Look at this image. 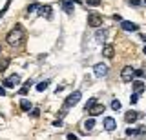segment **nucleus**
Wrapping results in <instances>:
<instances>
[{
  "mask_svg": "<svg viewBox=\"0 0 146 140\" xmlns=\"http://www.w3.org/2000/svg\"><path fill=\"white\" fill-rule=\"evenodd\" d=\"M6 40H7L9 46H18V44L24 40V29H22V26H20V24H17L15 28H13V29L7 33Z\"/></svg>",
  "mask_w": 146,
  "mask_h": 140,
  "instance_id": "f257e3e1",
  "label": "nucleus"
},
{
  "mask_svg": "<svg viewBox=\"0 0 146 140\" xmlns=\"http://www.w3.org/2000/svg\"><path fill=\"white\" fill-rule=\"evenodd\" d=\"M79 102H80V91H75V93H71L70 97L66 98V102H64V109H68V107H73V106H77Z\"/></svg>",
  "mask_w": 146,
  "mask_h": 140,
  "instance_id": "f03ea898",
  "label": "nucleus"
},
{
  "mask_svg": "<svg viewBox=\"0 0 146 140\" xmlns=\"http://www.w3.org/2000/svg\"><path fill=\"white\" fill-rule=\"evenodd\" d=\"M121 78L124 80V82H131V80L135 78V69H133V67H130V66L122 67V71H121Z\"/></svg>",
  "mask_w": 146,
  "mask_h": 140,
  "instance_id": "7ed1b4c3",
  "label": "nucleus"
},
{
  "mask_svg": "<svg viewBox=\"0 0 146 140\" xmlns=\"http://www.w3.org/2000/svg\"><path fill=\"white\" fill-rule=\"evenodd\" d=\"M88 26H91V28H100L102 26V16L97 15V13L88 15Z\"/></svg>",
  "mask_w": 146,
  "mask_h": 140,
  "instance_id": "20e7f679",
  "label": "nucleus"
},
{
  "mask_svg": "<svg viewBox=\"0 0 146 140\" xmlns=\"http://www.w3.org/2000/svg\"><path fill=\"white\" fill-rule=\"evenodd\" d=\"M93 73H95V76H97V78H102V76L108 75V66H104V64H95Z\"/></svg>",
  "mask_w": 146,
  "mask_h": 140,
  "instance_id": "39448f33",
  "label": "nucleus"
},
{
  "mask_svg": "<svg viewBox=\"0 0 146 140\" xmlns=\"http://www.w3.org/2000/svg\"><path fill=\"white\" fill-rule=\"evenodd\" d=\"M104 111H106L104 104H95V106H91L90 109H88V113H90L91 116H99V115H102Z\"/></svg>",
  "mask_w": 146,
  "mask_h": 140,
  "instance_id": "423d86ee",
  "label": "nucleus"
},
{
  "mask_svg": "<svg viewBox=\"0 0 146 140\" xmlns=\"http://www.w3.org/2000/svg\"><path fill=\"white\" fill-rule=\"evenodd\" d=\"M18 82H20V76H18V75H11V76H7V78L4 80V85H6V87H15Z\"/></svg>",
  "mask_w": 146,
  "mask_h": 140,
  "instance_id": "0eeeda50",
  "label": "nucleus"
},
{
  "mask_svg": "<svg viewBox=\"0 0 146 140\" xmlns=\"http://www.w3.org/2000/svg\"><path fill=\"white\" fill-rule=\"evenodd\" d=\"M121 28L124 31H139V26L135 22H130V20H122L121 22Z\"/></svg>",
  "mask_w": 146,
  "mask_h": 140,
  "instance_id": "6e6552de",
  "label": "nucleus"
},
{
  "mask_svg": "<svg viewBox=\"0 0 146 140\" xmlns=\"http://www.w3.org/2000/svg\"><path fill=\"white\" fill-rule=\"evenodd\" d=\"M115 128H117L115 118H111V116H106V118H104V129H106V131H113Z\"/></svg>",
  "mask_w": 146,
  "mask_h": 140,
  "instance_id": "1a4fd4ad",
  "label": "nucleus"
},
{
  "mask_svg": "<svg viewBox=\"0 0 146 140\" xmlns=\"http://www.w3.org/2000/svg\"><path fill=\"white\" fill-rule=\"evenodd\" d=\"M60 6H62V9L66 13H71L73 9H75V0H62Z\"/></svg>",
  "mask_w": 146,
  "mask_h": 140,
  "instance_id": "9d476101",
  "label": "nucleus"
},
{
  "mask_svg": "<svg viewBox=\"0 0 146 140\" xmlns=\"http://www.w3.org/2000/svg\"><path fill=\"white\" fill-rule=\"evenodd\" d=\"M144 89H146V84L143 82V80H135V82H133V93L135 95H141Z\"/></svg>",
  "mask_w": 146,
  "mask_h": 140,
  "instance_id": "9b49d317",
  "label": "nucleus"
},
{
  "mask_svg": "<svg viewBox=\"0 0 146 140\" xmlns=\"http://www.w3.org/2000/svg\"><path fill=\"white\" fill-rule=\"evenodd\" d=\"M137 118H139V113H137V111H128L126 115H124V120L128 122V124H131V122H135Z\"/></svg>",
  "mask_w": 146,
  "mask_h": 140,
  "instance_id": "f8f14e48",
  "label": "nucleus"
},
{
  "mask_svg": "<svg viewBox=\"0 0 146 140\" xmlns=\"http://www.w3.org/2000/svg\"><path fill=\"white\" fill-rule=\"evenodd\" d=\"M102 55L106 57V58H113V55H115V47L113 46H104V49H102Z\"/></svg>",
  "mask_w": 146,
  "mask_h": 140,
  "instance_id": "ddd939ff",
  "label": "nucleus"
},
{
  "mask_svg": "<svg viewBox=\"0 0 146 140\" xmlns=\"http://www.w3.org/2000/svg\"><path fill=\"white\" fill-rule=\"evenodd\" d=\"M40 16H46V18H51V6H40Z\"/></svg>",
  "mask_w": 146,
  "mask_h": 140,
  "instance_id": "4468645a",
  "label": "nucleus"
},
{
  "mask_svg": "<svg viewBox=\"0 0 146 140\" xmlns=\"http://www.w3.org/2000/svg\"><path fill=\"white\" fill-rule=\"evenodd\" d=\"M106 37H108V33L106 31H100V29H97V33H95V38H97V42H104L106 40Z\"/></svg>",
  "mask_w": 146,
  "mask_h": 140,
  "instance_id": "2eb2a0df",
  "label": "nucleus"
},
{
  "mask_svg": "<svg viewBox=\"0 0 146 140\" xmlns=\"http://www.w3.org/2000/svg\"><path fill=\"white\" fill-rule=\"evenodd\" d=\"M7 66H9V58H2L0 60V73H4L7 69Z\"/></svg>",
  "mask_w": 146,
  "mask_h": 140,
  "instance_id": "dca6fc26",
  "label": "nucleus"
},
{
  "mask_svg": "<svg viewBox=\"0 0 146 140\" xmlns=\"http://www.w3.org/2000/svg\"><path fill=\"white\" fill-rule=\"evenodd\" d=\"M48 85H49V80H44V82L36 84V91H46V89H48Z\"/></svg>",
  "mask_w": 146,
  "mask_h": 140,
  "instance_id": "f3484780",
  "label": "nucleus"
},
{
  "mask_svg": "<svg viewBox=\"0 0 146 140\" xmlns=\"http://www.w3.org/2000/svg\"><path fill=\"white\" fill-rule=\"evenodd\" d=\"M84 128H86V129H88V131L95 128V120H93V116H91V118H88V120H86V122H84Z\"/></svg>",
  "mask_w": 146,
  "mask_h": 140,
  "instance_id": "a211bd4d",
  "label": "nucleus"
},
{
  "mask_svg": "<svg viewBox=\"0 0 146 140\" xmlns=\"http://www.w3.org/2000/svg\"><path fill=\"white\" fill-rule=\"evenodd\" d=\"M20 107H22L24 111H29V109H31V102H29V100H26V98H24V100L20 102Z\"/></svg>",
  "mask_w": 146,
  "mask_h": 140,
  "instance_id": "6ab92c4d",
  "label": "nucleus"
},
{
  "mask_svg": "<svg viewBox=\"0 0 146 140\" xmlns=\"http://www.w3.org/2000/svg\"><path fill=\"white\" fill-rule=\"evenodd\" d=\"M135 76H137V78H143V76H146V69H135Z\"/></svg>",
  "mask_w": 146,
  "mask_h": 140,
  "instance_id": "aec40b11",
  "label": "nucleus"
},
{
  "mask_svg": "<svg viewBox=\"0 0 146 140\" xmlns=\"http://www.w3.org/2000/svg\"><path fill=\"white\" fill-rule=\"evenodd\" d=\"M111 109L113 111H119V109H121V102H119V100H113L111 102Z\"/></svg>",
  "mask_w": 146,
  "mask_h": 140,
  "instance_id": "412c9836",
  "label": "nucleus"
},
{
  "mask_svg": "<svg viewBox=\"0 0 146 140\" xmlns=\"http://www.w3.org/2000/svg\"><path fill=\"white\" fill-rule=\"evenodd\" d=\"M35 9H40V6H38V4H31V6L27 7V15H29V13H33Z\"/></svg>",
  "mask_w": 146,
  "mask_h": 140,
  "instance_id": "4be33fe9",
  "label": "nucleus"
},
{
  "mask_svg": "<svg viewBox=\"0 0 146 140\" xmlns=\"http://www.w3.org/2000/svg\"><path fill=\"white\" fill-rule=\"evenodd\" d=\"M88 6H100V0H86Z\"/></svg>",
  "mask_w": 146,
  "mask_h": 140,
  "instance_id": "5701e85b",
  "label": "nucleus"
},
{
  "mask_svg": "<svg viewBox=\"0 0 146 140\" xmlns=\"http://www.w3.org/2000/svg\"><path fill=\"white\" fill-rule=\"evenodd\" d=\"M95 104H97V100H95V98H91V100H88V104H86V111H88L91 106H95Z\"/></svg>",
  "mask_w": 146,
  "mask_h": 140,
  "instance_id": "b1692460",
  "label": "nucleus"
},
{
  "mask_svg": "<svg viewBox=\"0 0 146 140\" xmlns=\"http://www.w3.org/2000/svg\"><path fill=\"white\" fill-rule=\"evenodd\" d=\"M9 4H11V0H7V4H6V6H4V9H2V11H0V18H2V16H4V13H6V11H7V7H9Z\"/></svg>",
  "mask_w": 146,
  "mask_h": 140,
  "instance_id": "393cba45",
  "label": "nucleus"
},
{
  "mask_svg": "<svg viewBox=\"0 0 146 140\" xmlns=\"http://www.w3.org/2000/svg\"><path fill=\"white\" fill-rule=\"evenodd\" d=\"M137 100H139V95H131V98H130V104H137Z\"/></svg>",
  "mask_w": 146,
  "mask_h": 140,
  "instance_id": "a878e982",
  "label": "nucleus"
},
{
  "mask_svg": "<svg viewBox=\"0 0 146 140\" xmlns=\"http://www.w3.org/2000/svg\"><path fill=\"white\" fill-rule=\"evenodd\" d=\"M38 115H40V109H31V116L33 118H38Z\"/></svg>",
  "mask_w": 146,
  "mask_h": 140,
  "instance_id": "bb28decb",
  "label": "nucleus"
},
{
  "mask_svg": "<svg viewBox=\"0 0 146 140\" xmlns=\"http://www.w3.org/2000/svg\"><path fill=\"white\" fill-rule=\"evenodd\" d=\"M18 93H20L22 97H24V95H27V87H26V85H24V87H20V91H18Z\"/></svg>",
  "mask_w": 146,
  "mask_h": 140,
  "instance_id": "cd10ccee",
  "label": "nucleus"
},
{
  "mask_svg": "<svg viewBox=\"0 0 146 140\" xmlns=\"http://www.w3.org/2000/svg\"><path fill=\"white\" fill-rule=\"evenodd\" d=\"M131 6H141V0H130Z\"/></svg>",
  "mask_w": 146,
  "mask_h": 140,
  "instance_id": "c85d7f7f",
  "label": "nucleus"
},
{
  "mask_svg": "<svg viewBox=\"0 0 146 140\" xmlns=\"http://www.w3.org/2000/svg\"><path fill=\"white\" fill-rule=\"evenodd\" d=\"M135 133H137V131H135V129H131V128H130V129H126V135H135Z\"/></svg>",
  "mask_w": 146,
  "mask_h": 140,
  "instance_id": "c756f323",
  "label": "nucleus"
},
{
  "mask_svg": "<svg viewBox=\"0 0 146 140\" xmlns=\"http://www.w3.org/2000/svg\"><path fill=\"white\" fill-rule=\"evenodd\" d=\"M68 140H77V137L73 133H70V135H68Z\"/></svg>",
  "mask_w": 146,
  "mask_h": 140,
  "instance_id": "7c9ffc66",
  "label": "nucleus"
},
{
  "mask_svg": "<svg viewBox=\"0 0 146 140\" xmlns=\"http://www.w3.org/2000/svg\"><path fill=\"white\" fill-rule=\"evenodd\" d=\"M4 95H6V89H4L2 85H0V97H4Z\"/></svg>",
  "mask_w": 146,
  "mask_h": 140,
  "instance_id": "2f4dec72",
  "label": "nucleus"
},
{
  "mask_svg": "<svg viewBox=\"0 0 146 140\" xmlns=\"http://www.w3.org/2000/svg\"><path fill=\"white\" fill-rule=\"evenodd\" d=\"M139 133H141V135H144V133H146V128H141V129H139Z\"/></svg>",
  "mask_w": 146,
  "mask_h": 140,
  "instance_id": "473e14b6",
  "label": "nucleus"
},
{
  "mask_svg": "<svg viewBox=\"0 0 146 140\" xmlns=\"http://www.w3.org/2000/svg\"><path fill=\"white\" fill-rule=\"evenodd\" d=\"M143 40H144V42H146V35H143Z\"/></svg>",
  "mask_w": 146,
  "mask_h": 140,
  "instance_id": "72a5a7b5",
  "label": "nucleus"
},
{
  "mask_svg": "<svg viewBox=\"0 0 146 140\" xmlns=\"http://www.w3.org/2000/svg\"><path fill=\"white\" fill-rule=\"evenodd\" d=\"M143 51H144V55H146V46H144V49H143Z\"/></svg>",
  "mask_w": 146,
  "mask_h": 140,
  "instance_id": "f704fd0d",
  "label": "nucleus"
},
{
  "mask_svg": "<svg viewBox=\"0 0 146 140\" xmlns=\"http://www.w3.org/2000/svg\"><path fill=\"white\" fill-rule=\"evenodd\" d=\"M143 2H144V4H146V0H143Z\"/></svg>",
  "mask_w": 146,
  "mask_h": 140,
  "instance_id": "c9c22d12",
  "label": "nucleus"
},
{
  "mask_svg": "<svg viewBox=\"0 0 146 140\" xmlns=\"http://www.w3.org/2000/svg\"><path fill=\"white\" fill-rule=\"evenodd\" d=\"M0 51H2V47H0Z\"/></svg>",
  "mask_w": 146,
  "mask_h": 140,
  "instance_id": "e433bc0d",
  "label": "nucleus"
}]
</instances>
